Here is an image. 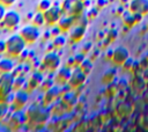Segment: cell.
Listing matches in <instances>:
<instances>
[{
    "mask_svg": "<svg viewBox=\"0 0 148 132\" xmlns=\"http://www.w3.org/2000/svg\"><path fill=\"white\" fill-rule=\"evenodd\" d=\"M27 125L32 127V126H44L51 116L50 110L45 107H37V105H31L27 112Z\"/></svg>",
    "mask_w": 148,
    "mask_h": 132,
    "instance_id": "6da1fadb",
    "label": "cell"
},
{
    "mask_svg": "<svg viewBox=\"0 0 148 132\" xmlns=\"http://www.w3.org/2000/svg\"><path fill=\"white\" fill-rule=\"evenodd\" d=\"M5 42H6L5 54L8 58H18V56L23 52L27 45L20 34H14L9 36Z\"/></svg>",
    "mask_w": 148,
    "mask_h": 132,
    "instance_id": "7a4b0ae2",
    "label": "cell"
},
{
    "mask_svg": "<svg viewBox=\"0 0 148 132\" xmlns=\"http://www.w3.org/2000/svg\"><path fill=\"white\" fill-rule=\"evenodd\" d=\"M25 124H27V115L22 109L14 110L13 113L9 116L8 120L6 122L8 130H15V131L22 130V126Z\"/></svg>",
    "mask_w": 148,
    "mask_h": 132,
    "instance_id": "3957f363",
    "label": "cell"
},
{
    "mask_svg": "<svg viewBox=\"0 0 148 132\" xmlns=\"http://www.w3.org/2000/svg\"><path fill=\"white\" fill-rule=\"evenodd\" d=\"M60 65V58L56 52H49L44 56L42 65H40V69H45L47 72H56L58 69Z\"/></svg>",
    "mask_w": 148,
    "mask_h": 132,
    "instance_id": "277c9868",
    "label": "cell"
},
{
    "mask_svg": "<svg viewBox=\"0 0 148 132\" xmlns=\"http://www.w3.org/2000/svg\"><path fill=\"white\" fill-rule=\"evenodd\" d=\"M20 14L15 10H7L3 19L0 21V27L7 30H13L20 24Z\"/></svg>",
    "mask_w": 148,
    "mask_h": 132,
    "instance_id": "5b68a950",
    "label": "cell"
},
{
    "mask_svg": "<svg viewBox=\"0 0 148 132\" xmlns=\"http://www.w3.org/2000/svg\"><path fill=\"white\" fill-rule=\"evenodd\" d=\"M21 37L24 39L25 44H34L40 36V32H39V29L38 27L34 25V24H28L25 27H23L20 32Z\"/></svg>",
    "mask_w": 148,
    "mask_h": 132,
    "instance_id": "8992f818",
    "label": "cell"
},
{
    "mask_svg": "<svg viewBox=\"0 0 148 132\" xmlns=\"http://www.w3.org/2000/svg\"><path fill=\"white\" fill-rule=\"evenodd\" d=\"M83 2L81 0H66L62 3V13L72 15V16H77L81 15L83 12Z\"/></svg>",
    "mask_w": 148,
    "mask_h": 132,
    "instance_id": "52a82bcc",
    "label": "cell"
},
{
    "mask_svg": "<svg viewBox=\"0 0 148 132\" xmlns=\"http://www.w3.org/2000/svg\"><path fill=\"white\" fill-rule=\"evenodd\" d=\"M13 81L14 75L12 74V72L0 74V95L2 97L13 91Z\"/></svg>",
    "mask_w": 148,
    "mask_h": 132,
    "instance_id": "ba28073f",
    "label": "cell"
},
{
    "mask_svg": "<svg viewBox=\"0 0 148 132\" xmlns=\"http://www.w3.org/2000/svg\"><path fill=\"white\" fill-rule=\"evenodd\" d=\"M27 102H28V91L24 89H20L14 93V98L13 102L9 104V108L12 110H20L25 107Z\"/></svg>",
    "mask_w": 148,
    "mask_h": 132,
    "instance_id": "9c48e42d",
    "label": "cell"
},
{
    "mask_svg": "<svg viewBox=\"0 0 148 132\" xmlns=\"http://www.w3.org/2000/svg\"><path fill=\"white\" fill-rule=\"evenodd\" d=\"M43 14H44L45 23L49 25H54L56 23H58L60 16L62 15V9L59 6H51Z\"/></svg>",
    "mask_w": 148,
    "mask_h": 132,
    "instance_id": "30bf717a",
    "label": "cell"
},
{
    "mask_svg": "<svg viewBox=\"0 0 148 132\" xmlns=\"http://www.w3.org/2000/svg\"><path fill=\"white\" fill-rule=\"evenodd\" d=\"M59 94H60V89L57 85H54L49 90H46L44 93V97H43V107L47 108V107L52 105L59 97Z\"/></svg>",
    "mask_w": 148,
    "mask_h": 132,
    "instance_id": "8fae6325",
    "label": "cell"
},
{
    "mask_svg": "<svg viewBox=\"0 0 148 132\" xmlns=\"http://www.w3.org/2000/svg\"><path fill=\"white\" fill-rule=\"evenodd\" d=\"M128 57H130V54H128L127 49L124 47V46H119V47H117L116 50H113L111 60H112V63H113L114 65L121 66V65L128 59Z\"/></svg>",
    "mask_w": 148,
    "mask_h": 132,
    "instance_id": "7c38bea8",
    "label": "cell"
},
{
    "mask_svg": "<svg viewBox=\"0 0 148 132\" xmlns=\"http://www.w3.org/2000/svg\"><path fill=\"white\" fill-rule=\"evenodd\" d=\"M71 76H72L71 68L66 66V67L59 69L58 73L56 74V78H54V85H57V86H65L66 83H68Z\"/></svg>",
    "mask_w": 148,
    "mask_h": 132,
    "instance_id": "4fadbf2b",
    "label": "cell"
},
{
    "mask_svg": "<svg viewBox=\"0 0 148 132\" xmlns=\"http://www.w3.org/2000/svg\"><path fill=\"white\" fill-rule=\"evenodd\" d=\"M130 12L139 13V14H147L148 13V0H132L130 2Z\"/></svg>",
    "mask_w": 148,
    "mask_h": 132,
    "instance_id": "5bb4252c",
    "label": "cell"
},
{
    "mask_svg": "<svg viewBox=\"0 0 148 132\" xmlns=\"http://www.w3.org/2000/svg\"><path fill=\"white\" fill-rule=\"evenodd\" d=\"M84 79H86V74L80 69V67H76L74 73H72L68 85L71 86V88H77L84 82Z\"/></svg>",
    "mask_w": 148,
    "mask_h": 132,
    "instance_id": "9a60e30c",
    "label": "cell"
},
{
    "mask_svg": "<svg viewBox=\"0 0 148 132\" xmlns=\"http://www.w3.org/2000/svg\"><path fill=\"white\" fill-rule=\"evenodd\" d=\"M43 79H44V78H43V74H42L40 71H37V72L32 73V75L30 76V79L25 82V87H27V89H24V90L28 91V89H29V91H31V90L38 88L39 85H40V82L43 81Z\"/></svg>",
    "mask_w": 148,
    "mask_h": 132,
    "instance_id": "2e32d148",
    "label": "cell"
},
{
    "mask_svg": "<svg viewBox=\"0 0 148 132\" xmlns=\"http://www.w3.org/2000/svg\"><path fill=\"white\" fill-rule=\"evenodd\" d=\"M74 25V16L65 14L61 15L59 21H58V27L61 29V31H67Z\"/></svg>",
    "mask_w": 148,
    "mask_h": 132,
    "instance_id": "e0dca14e",
    "label": "cell"
},
{
    "mask_svg": "<svg viewBox=\"0 0 148 132\" xmlns=\"http://www.w3.org/2000/svg\"><path fill=\"white\" fill-rule=\"evenodd\" d=\"M83 36H84V27L75 25L74 29L72 30V34H71V41L73 43H77L83 38Z\"/></svg>",
    "mask_w": 148,
    "mask_h": 132,
    "instance_id": "ac0fdd59",
    "label": "cell"
},
{
    "mask_svg": "<svg viewBox=\"0 0 148 132\" xmlns=\"http://www.w3.org/2000/svg\"><path fill=\"white\" fill-rule=\"evenodd\" d=\"M13 67H14V64H13V61L8 57L0 60V74L1 73H9V72H12Z\"/></svg>",
    "mask_w": 148,
    "mask_h": 132,
    "instance_id": "d6986e66",
    "label": "cell"
},
{
    "mask_svg": "<svg viewBox=\"0 0 148 132\" xmlns=\"http://www.w3.org/2000/svg\"><path fill=\"white\" fill-rule=\"evenodd\" d=\"M61 101H62L68 108H71V107H74V104H75V102H76V96L74 95L73 91L69 90V91H66V93L62 95Z\"/></svg>",
    "mask_w": 148,
    "mask_h": 132,
    "instance_id": "ffe728a7",
    "label": "cell"
},
{
    "mask_svg": "<svg viewBox=\"0 0 148 132\" xmlns=\"http://www.w3.org/2000/svg\"><path fill=\"white\" fill-rule=\"evenodd\" d=\"M145 86H146V82H145L143 78L136 75V76L134 78L133 82H132V88L134 89V91H135V93H141L142 89L145 88Z\"/></svg>",
    "mask_w": 148,
    "mask_h": 132,
    "instance_id": "44dd1931",
    "label": "cell"
},
{
    "mask_svg": "<svg viewBox=\"0 0 148 132\" xmlns=\"http://www.w3.org/2000/svg\"><path fill=\"white\" fill-rule=\"evenodd\" d=\"M116 78V72L114 69H109L106 71L103 75H102V79H101V82L103 85H111V82L114 80Z\"/></svg>",
    "mask_w": 148,
    "mask_h": 132,
    "instance_id": "7402d4cb",
    "label": "cell"
},
{
    "mask_svg": "<svg viewBox=\"0 0 148 132\" xmlns=\"http://www.w3.org/2000/svg\"><path fill=\"white\" fill-rule=\"evenodd\" d=\"M25 79L23 75H17V76H14V81H13V91H16V90H20V89H23V86L25 85Z\"/></svg>",
    "mask_w": 148,
    "mask_h": 132,
    "instance_id": "603a6c76",
    "label": "cell"
},
{
    "mask_svg": "<svg viewBox=\"0 0 148 132\" xmlns=\"http://www.w3.org/2000/svg\"><path fill=\"white\" fill-rule=\"evenodd\" d=\"M31 23H32L34 25H36V27H42L43 24H45V19H44L43 12H39V10H38V12L32 16Z\"/></svg>",
    "mask_w": 148,
    "mask_h": 132,
    "instance_id": "cb8c5ba5",
    "label": "cell"
},
{
    "mask_svg": "<svg viewBox=\"0 0 148 132\" xmlns=\"http://www.w3.org/2000/svg\"><path fill=\"white\" fill-rule=\"evenodd\" d=\"M123 21L126 24V27H128V28H132V27H134L136 24L135 16H134V14L132 12L131 13H125L124 16H123Z\"/></svg>",
    "mask_w": 148,
    "mask_h": 132,
    "instance_id": "d4e9b609",
    "label": "cell"
},
{
    "mask_svg": "<svg viewBox=\"0 0 148 132\" xmlns=\"http://www.w3.org/2000/svg\"><path fill=\"white\" fill-rule=\"evenodd\" d=\"M54 86V80H52V79H43V81L40 82V85H39V90L40 91H46V90H49L51 87H53Z\"/></svg>",
    "mask_w": 148,
    "mask_h": 132,
    "instance_id": "484cf974",
    "label": "cell"
},
{
    "mask_svg": "<svg viewBox=\"0 0 148 132\" xmlns=\"http://www.w3.org/2000/svg\"><path fill=\"white\" fill-rule=\"evenodd\" d=\"M79 67H80V69L87 75V74H89L90 71L92 69V63H91L90 60H83Z\"/></svg>",
    "mask_w": 148,
    "mask_h": 132,
    "instance_id": "4316f807",
    "label": "cell"
},
{
    "mask_svg": "<svg viewBox=\"0 0 148 132\" xmlns=\"http://www.w3.org/2000/svg\"><path fill=\"white\" fill-rule=\"evenodd\" d=\"M9 109L10 108H9V104L8 103H6L3 101L0 102V120H3L5 119V117L7 116Z\"/></svg>",
    "mask_w": 148,
    "mask_h": 132,
    "instance_id": "83f0119b",
    "label": "cell"
},
{
    "mask_svg": "<svg viewBox=\"0 0 148 132\" xmlns=\"http://www.w3.org/2000/svg\"><path fill=\"white\" fill-rule=\"evenodd\" d=\"M65 43H66V38H65L62 35H58V36L54 37L52 45H53L56 49H60V47H62V46L65 45Z\"/></svg>",
    "mask_w": 148,
    "mask_h": 132,
    "instance_id": "f1b7e54d",
    "label": "cell"
},
{
    "mask_svg": "<svg viewBox=\"0 0 148 132\" xmlns=\"http://www.w3.org/2000/svg\"><path fill=\"white\" fill-rule=\"evenodd\" d=\"M51 6H52V5H51V1H50V0H40L39 3H38V10L44 13V12H45L46 9H49Z\"/></svg>",
    "mask_w": 148,
    "mask_h": 132,
    "instance_id": "f546056e",
    "label": "cell"
},
{
    "mask_svg": "<svg viewBox=\"0 0 148 132\" xmlns=\"http://www.w3.org/2000/svg\"><path fill=\"white\" fill-rule=\"evenodd\" d=\"M84 60V57H83V53H79L76 56H74V67H79L81 65V63Z\"/></svg>",
    "mask_w": 148,
    "mask_h": 132,
    "instance_id": "4dcf8cb0",
    "label": "cell"
},
{
    "mask_svg": "<svg viewBox=\"0 0 148 132\" xmlns=\"http://www.w3.org/2000/svg\"><path fill=\"white\" fill-rule=\"evenodd\" d=\"M50 32H51V36H53V37H56V36H58V35H60L62 31H61V29L59 28V27H53L51 30H50Z\"/></svg>",
    "mask_w": 148,
    "mask_h": 132,
    "instance_id": "1f68e13d",
    "label": "cell"
},
{
    "mask_svg": "<svg viewBox=\"0 0 148 132\" xmlns=\"http://www.w3.org/2000/svg\"><path fill=\"white\" fill-rule=\"evenodd\" d=\"M15 2H16V0H0V3H1V5H3L6 8H8V7L13 6Z\"/></svg>",
    "mask_w": 148,
    "mask_h": 132,
    "instance_id": "d6a6232c",
    "label": "cell"
},
{
    "mask_svg": "<svg viewBox=\"0 0 148 132\" xmlns=\"http://www.w3.org/2000/svg\"><path fill=\"white\" fill-rule=\"evenodd\" d=\"M96 14H97V9H96V8H94V9H90V10H89V13H88V16H87V19H94V17L96 16Z\"/></svg>",
    "mask_w": 148,
    "mask_h": 132,
    "instance_id": "836d02e7",
    "label": "cell"
},
{
    "mask_svg": "<svg viewBox=\"0 0 148 132\" xmlns=\"http://www.w3.org/2000/svg\"><path fill=\"white\" fill-rule=\"evenodd\" d=\"M6 12H7V10H6V7H5L3 5H1V3H0V21L3 19V16H5Z\"/></svg>",
    "mask_w": 148,
    "mask_h": 132,
    "instance_id": "e575fe53",
    "label": "cell"
},
{
    "mask_svg": "<svg viewBox=\"0 0 148 132\" xmlns=\"http://www.w3.org/2000/svg\"><path fill=\"white\" fill-rule=\"evenodd\" d=\"M142 101L146 104H148V89H145L143 90V93H142Z\"/></svg>",
    "mask_w": 148,
    "mask_h": 132,
    "instance_id": "d590c367",
    "label": "cell"
},
{
    "mask_svg": "<svg viewBox=\"0 0 148 132\" xmlns=\"http://www.w3.org/2000/svg\"><path fill=\"white\" fill-rule=\"evenodd\" d=\"M5 49H6V42L5 41H0V54L5 53Z\"/></svg>",
    "mask_w": 148,
    "mask_h": 132,
    "instance_id": "8d00e7d4",
    "label": "cell"
},
{
    "mask_svg": "<svg viewBox=\"0 0 148 132\" xmlns=\"http://www.w3.org/2000/svg\"><path fill=\"white\" fill-rule=\"evenodd\" d=\"M67 67H74V57H71L68 60H67V64H66Z\"/></svg>",
    "mask_w": 148,
    "mask_h": 132,
    "instance_id": "74e56055",
    "label": "cell"
},
{
    "mask_svg": "<svg viewBox=\"0 0 148 132\" xmlns=\"http://www.w3.org/2000/svg\"><path fill=\"white\" fill-rule=\"evenodd\" d=\"M90 46H91V44H90V43H87V44H86V45L82 47V53H83V54H84V53H87V52L89 51Z\"/></svg>",
    "mask_w": 148,
    "mask_h": 132,
    "instance_id": "f35d334b",
    "label": "cell"
},
{
    "mask_svg": "<svg viewBox=\"0 0 148 132\" xmlns=\"http://www.w3.org/2000/svg\"><path fill=\"white\" fill-rule=\"evenodd\" d=\"M116 36H117V31L116 30H112V31H110V34H109V39H114L116 38Z\"/></svg>",
    "mask_w": 148,
    "mask_h": 132,
    "instance_id": "ab89813d",
    "label": "cell"
},
{
    "mask_svg": "<svg viewBox=\"0 0 148 132\" xmlns=\"http://www.w3.org/2000/svg\"><path fill=\"white\" fill-rule=\"evenodd\" d=\"M108 3V0H97V6L98 7H104Z\"/></svg>",
    "mask_w": 148,
    "mask_h": 132,
    "instance_id": "60d3db41",
    "label": "cell"
},
{
    "mask_svg": "<svg viewBox=\"0 0 148 132\" xmlns=\"http://www.w3.org/2000/svg\"><path fill=\"white\" fill-rule=\"evenodd\" d=\"M112 53H113V51H109L108 54H106V58H108V59H111V58H112Z\"/></svg>",
    "mask_w": 148,
    "mask_h": 132,
    "instance_id": "b9f144b4",
    "label": "cell"
},
{
    "mask_svg": "<svg viewBox=\"0 0 148 132\" xmlns=\"http://www.w3.org/2000/svg\"><path fill=\"white\" fill-rule=\"evenodd\" d=\"M1 101H3V97H2L1 95H0V102H1Z\"/></svg>",
    "mask_w": 148,
    "mask_h": 132,
    "instance_id": "7bdbcfd3",
    "label": "cell"
},
{
    "mask_svg": "<svg viewBox=\"0 0 148 132\" xmlns=\"http://www.w3.org/2000/svg\"><path fill=\"white\" fill-rule=\"evenodd\" d=\"M81 1H82V2H83V1H84V0H81Z\"/></svg>",
    "mask_w": 148,
    "mask_h": 132,
    "instance_id": "ee69618b",
    "label": "cell"
}]
</instances>
